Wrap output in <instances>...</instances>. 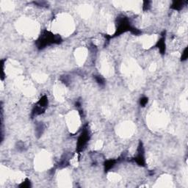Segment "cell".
I'll return each instance as SVG.
<instances>
[{"mask_svg":"<svg viewBox=\"0 0 188 188\" xmlns=\"http://www.w3.org/2000/svg\"><path fill=\"white\" fill-rule=\"evenodd\" d=\"M88 135H89V134L87 130L84 131L83 133L81 135V136L79 137V140H78V145H79V148H83L82 146H84L86 144V143L88 140Z\"/></svg>","mask_w":188,"mask_h":188,"instance_id":"1","label":"cell"},{"mask_svg":"<svg viewBox=\"0 0 188 188\" xmlns=\"http://www.w3.org/2000/svg\"><path fill=\"white\" fill-rule=\"evenodd\" d=\"M147 101H148V99L147 98H143V99H142V100L140 101V104H142V105H145L146 103H147Z\"/></svg>","mask_w":188,"mask_h":188,"instance_id":"2","label":"cell"}]
</instances>
